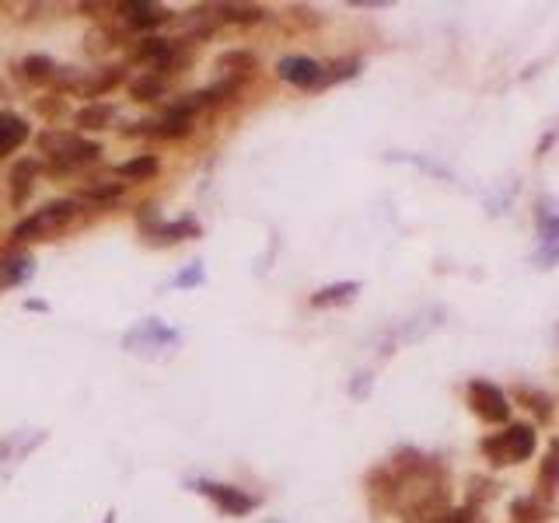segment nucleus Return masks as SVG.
Instances as JSON below:
<instances>
[{"instance_id": "1", "label": "nucleus", "mask_w": 559, "mask_h": 523, "mask_svg": "<svg viewBox=\"0 0 559 523\" xmlns=\"http://www.w3.org/2000/svg\"><path fill=\"white\" fill-rule=\"evenodd\" d=\"M535 447H538V433L532 423H507L500 433H489L480 440L483 458L493 468H511V464L529 461Z\"/></svg>"}, {"instance_id": "2", "label": "nucleus", "mask_w": 559, "mask_h": 523, "mask_svg": "<svg viewBox=\"0 0 559 523\" xmlns=\"http://www.w3.org/2000/svg\"><path fill=\"white\" fill-rule=\"evenodd\" d=\"M39 150L46 158H53L57 167H77V164H91L102 154V144L85 140L80 133H67V129H42L36 137Z\"/></svg>"}, {"instance_id": "3", "label": "nucleus", "mask_w": 559, "mask_h": 523, "mask_svg": "<svg viewBox=\"0 0 559 523\" xmlns=\"http://www.w3.org/2000/svg\"><path fill=\"white\" fill-rule=\"evenodd\" d=\"M74 216H77V202L74 199L46 202L42 210L25 216V221L14 227V238H18V241H42V238H49V234H57V231L67 227Z\"/></svg>"}, {"instance_id": "4", "label": "nucleus", "mask_w": 559, "mask_h": 523, "mask_svg": "<svg viewBox=\"0 0 559 523\" xmlns=\"http://www.w3.org/2000/svg\"><path fill=\"white\" fill-rule=\"evenodd\" d=\"M469 409L489 426H507L511 423V398L504 395V387L493 381H469Z\"/></svg>"}, {"instance_id": "5", "label": "nucleus", "mask_w": 559, "mask_h": 523, "mask_svg": "<svg viewBox=\"0 0 559 523\" xmlns=\"http://www.w3.org/2000/svg\"><path fill=\"white\" fill-rule=\"evenodd\" d=\"M364 488H368V499H371L374 513H396L399 510V475L388 468V461L368 471Z\"/></svg>"}, {"instance_id": "6", "label": "nucleus", "mask_w": 559, "mask_h": 523, "mask_svg": "<svg viewBox=\"0 0 559 523\" xmlns=\"http://www.w3.org/2000/svg\"><path fill=\"white\" fill-rule=\"evenodd\" d=\"M276 77L294 84L301 91H319L325 88V63L311 60V57H284L276 63Z\"/></svg>"}, {"instance_id": "7", "label": "nucleus", "mask_w": 559, "mask_h": 523, "mask_svg": "<svg viewBox=\"0 0 559 523\" xmlns=\"http://www.w3.org/2000/svg\"><path fill=\"white\" fill-rule=\"evenodd\" d=\"M207 499H213V506H218L221 513L227 516H245L256 510V499L249 493H241V488L235 485H218V482H200L196 485Z\"/></svg>"}, {"instance_id": "8", "label": "nucleus", "mask_w": 559, "mask_h": 523, "mask_svg": "<svg viewBox=\"0 0 559 523\" xmlns=\"http://www.w3.org/2000/svg\"><path fill=\"white\" fill-rule=\"evenodd\" d=\"M116 11L123 14V22L129 28H158V25H164V22L172 18L169 8L151 4V0H123Z\"/></svg>"}, {"instance_id": "9", "label": "nucleus", "mask_w": 559, "mask_h": 523, "mask_svg": "<svg viewBox=\"0 0 559 523\" xmlns=\"http://www.w3.org/2000/svg\"><path fill=\"white\" fill-rule=\"evenodd\" d=\"M511 395H514V401L521 404V409H529V412L535 415V423H538V426L552 423V398H549L546 391H542V387L518 384Z\"/></svg>"}, {"instance_id": "10", "label": "nucleus", "mask_w": 559, "mask_h": 523, "mask_svg": "<svg viewBox=\"0 0 559 523\" xmlns=\"http://www.w3.org/2000/svg\"><path fill=\"white\" fill-rule=\"evenodd\" d=\"M28 140V123L18 112H0V158L14 154Z\"/></svg>"}, {"instance_id": "11", "label": "nucleus", "mask_w": 559, "mask_h": 523, "mask_svg": "<svg viewBox=\"0 0 559 523\" xmlns=\"http://www.w3.org/2000/svg\"><path fill=\"white\" fill-rule=\"evenodd\" d=\"M256 53H249V49H227V53L218 57V71L224 77H238V80H249L256 74Z\"/></svg>"}, {"instance_id": "12", "label": "nucleus", "mask_w": 559, "mask_h": 523, "mask_svg": "<svg viewBox=\"0 0 559 523\" xmlns=\"http://www.w3.org/2000/svg\"><path fill=\"white\" fill-rule=\"evenodd\" d=\"M549 513H552L549 499H542L538 493L535 496H518L511 502V523H542V520H549Z\"/></svg>"}, {"instance_id": "13", "label": "nucleus", "mask_w": 559, "mask_h": 523, "mask_svg": "<svg viewBox=\"0 0 559 523\" xmlns=\"http://www.w3.org/2000/svg\"><path fill=\"white\" fill-rule=\"evenodd\" d=\"M112 120H116V109H112L109 101H91V105L77 109V115H74V123H77L80 133L105 129V126H112Z\"/></svg>"}, {"instance_id": "14", "label": "nucleus", "mask_w": 559, "mask_h": 523, "mask_svg": "<svg viewBox=\"0 0 559 523\" xmlns=\"http://www.w3.org/2000/svg\"><path fill=\"white\" fill-rule=\"evenodd\" d=\"M556 488H559V436H552L546 458H542V468H538V496L549 499Z\"/></svg>"}, {"instance_id": "15", "label": "nucleus", "mask_w": 559, "mask_h": 523, "mask_svg": "<svg viewBox=\"0 0 559 523\" xmlns=\"http://www.w3.org/2000/svg\"><path fill=\"white\" fill-rule=\"evenodd\" d=\"M147 133H151V137H161V140H183V137H189V133H192V120H189V115L169 112L164 120L147 123Z\"/></svg>"}, {"instance_id": "16", "label": "nucleus", "mask_w": 559, "mask_h": 523, "mask_svg": "<svg viewBox=\"0 0 559 523\" xmlns=\"http://www.w3.org/2000/svg\"><path fill=\"white\" fill-rule=\"evenodd\" d=\"M360 294V283H333L325 290L311 294V308H336V303H350Z\"/></svg>"}, {"instance_id": "17", "label": "nucleus", "mask_w": 559, "mask_h": 523, "mask_svg": "<svg viewBox=\"0 0 559 523\" xmlns=\"http://www.w3.org/2000/svg\"><path fill=\"white\" fill-rule=\"evenodd\" d=\"M158 158L154 154H140V158H134V161H123L120 167H116V175L120 178H126V182H147V178H154L158 175Z\"/></svg>"}, {"instance_id": "18", "label": "nucleus", "mask_w": 559, "mask_h": 523, "mask_svg": "<svg viewBox=\"0 0 559 523\" xmlns=\"http://www.w3.org/2000/svg\"><path fill=\"white\" fill-rule=\"evenodd\" d=\"M221 22H232V25H259L266 18V8L259 4H221L218 8Z\"/></svg>"}, {"instance_id": "19", "label": "nucleus", "mask_w": 559, "mask_h": 523, "mask_svg": "<svg viewBox=\"0 0 559 523\" xmlns=\"http://www.w3.org/2000/svg\"><path fill=\"white\" fill-rule=\"evenodd\" d=\"M32 269H36V262H32L28 256H11L0 262V286H18L22 279L32 276Z\"/></svg>"}, {"instance_id": "20", "label": "nucleus", "mask_w": 559, "mask_h": 523, "mask_svg": "<svg viewBox=\"0 0 559 523\" xmlns=\"http://www.w3.org/2000/svg\"><path fill=\"white\" fill-rule=\"evenodd\" d=\"M22 77L28 80V84H49V80H57V74H60V66L49 60V57H28L25 63H22Z\"/></svg>"}, {"instance_id": "21", "label": "nucleus", "mask_w": 559, "mask_h": 523, "mask_svg": "<svg viewBox=\"0 0 559 523\" xmlns=\"http://www.w3.org/2000/svg\"><path fill=\"white\" fill-rule=\"evenodd\" d=\"M36 161H18L14 164V172H11V196L14 202H25L28 189H32V182H36Z\"/></svg>"}, {"instance_id": "22", "label": "nucleus", "mask_w": 559, "mask_h": 523, "mask_svg": "<svg viewBox=\"0 0 559 523\" xmlns=\"http://www.w3.org/2000/svg\"><path fill=\"white\" fill-rule=\"evenodd\" d=\"M164 88H169V84H164V77H158V74L147 71L140 80L129 84V95H134L137 101H158V98L164 95Z\"/></svg>"}, {"instance_id": "23", "label": "nucleus", "mask_w": 559, "mask_h": 523, "mask_svg": "<svg viewBox=\"0 0 559 523\" xmlns=\"http://www.w3.org/2000/svg\"><path fill=\"white\" fill-rule=\"evenodd\" d=\"M360 74V60L357 57H343V60H333L325 63V88L328 84H339V80H350Z\"/></svg>"}, {"instance_id": "24", "label": "nucleus", "mask_w": 559, "mask_h": 523, "mask_svg": "<svg viewBox=\"0 0 559 523\" xmlns=\"http://www.w3.org/2000/svg\"><path fill=\"white\" fill-rule=\"evenodd\" d=\"M469 485H472V493H469V506H480L483 510V502L486 499H497V482L493 478H483V475H475V478H469Z\"/></svg>"}, {"instance_id": "25", "label": "nucleus", "mask_w": 559, "mask_h": 523, "mask_svg": "<svg viewBox=\"0 0 559 523\" xmlns=\"http://www.w3.org/2000/svg\"><path fill=\"white\" fill-rule=\"evenodd\" d=\"M444 523H486V516H483V510L480 506H455V510H448L444 513Z\"/></svg>"}, {"instance_id": "26", "label": "nucleus", "mask_w": 559, "mask_h": 523, "mask_svg": "<svg viewBox=\"0 0 559 523\" xmlns=\"http://www.w3.org/2000/svg\"><path fill=\"white\" fill-rule=\"evenodd\" d=\"M434 523H444V516H437V520H434Z\"/></svg>"}]
</instances>
